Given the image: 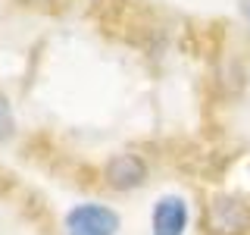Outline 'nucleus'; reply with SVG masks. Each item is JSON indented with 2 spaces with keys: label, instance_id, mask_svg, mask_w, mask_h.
Wrapping results in <instances>:
<instances>
[{
  "label": "nucleus",
  "instance_id": "nucleus-2",
  "mask_svg": "<svg viewBox=\"0 0 250 235\" xmlns=\"http://www.w3.org/2000/svg\"><path fill=\"white\" fill-rule=\"evenodd\" d=\"M119 232V213L106 204H75L66 213V235H116Z\"/></svg>",
  "mask_w": 250,
  "mask_h": 235
},
{
  "label": "nucleus",
  "instance_id": "nucleus-6",
  "mask_svg": "<svg viewBox=\"0 0 250 235\" xmlns=\"http://www.w3.org/2000/svg\"><path fill=\"white\" fill-rule=\"evenodd\" d=\"M241 13H244V19L250 22V0H241Z\"/></svg>",
  "mask_w": 250,
  "mask_h": 235
},
{
  "label": "nucleus",
  "instance_id": "nucleus-1",
  "mask_svg": "<svg viewBox=\"0 0 250 235\" xmlns=\"http://www.w3.org/2000/svg\"><path fill=\"white\" fill-rule=\"evenodd\" d=\"M203 232L209 235H247L250 232V204L238 194L219 191L203 207Z\"/></svg>",
  "mask_w": 250,
  "mask_h": 235
},
{
  "label": "nucleus",
  "instance_id": "nucleus-4",
  "mask_svg": "<svg viewBox=\"0 0 250 235\" xmlns=\"http://www.w3.org/2000/svg\"><path fill=\"white\" fill-rule=\"evenodd\" d=\"M188 229V201L182 194H163L153 204L150 235H185Z\"/></svg>",
  "mask_w": 250,
  "mask_h": 235
},
{
  "label": "nucleus",
  "instance_id": "nucleus-5",
  "mask_svg": "<svg viewBox=\"0 0 250 235\" xmlns=\"http://www.w3.org/2000/svg\"><path fill=\"white\" fill-rule=\"evenodd\" d=\"M13 129H16V119H13V110L6 104L3 97H0V141L13 138Z\"/></svg>",
  "mask_w": 250,
  "mask_h": 235
},
{
  "label": "nucleus",
  "instance_id": "nucleus-3",
  "mask_svg": "<svg viewBox=\"0 0 250 235\" xmlns=\"http://www.w3.org/2000/svg\"><path fill=\"white\" fill-rule=\"evenodd\" d=\"M104 179L116 191H135L147 182V163L138 154H113L104 166Z\"/></svg>",
  "mask_w": 250,
  "mask_h": 235
}]
</instances>
